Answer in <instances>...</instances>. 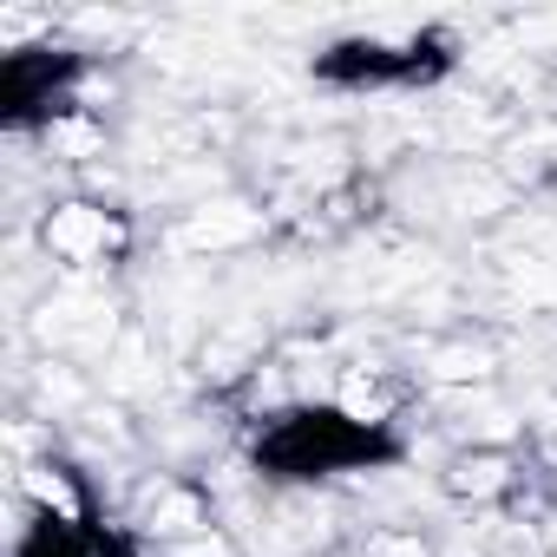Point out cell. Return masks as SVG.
Returning a JSON list of instances; mask_svg holds the SVG:
<instances>
[{"label":"cell","instance_id":"cell-1","mask_svg":"<svg viewBox=\"0 0 557 557\" xmlns=\"http://www.w3.org/2000/svg\"><path fill=\"white\" fill-rule=\"evenodd\" d=\"M47 249L66 256V262H106L119 249V223L92 203H60L47 216Z\"/></svg>","mask_w":557,"mask_h":557}]
</instances>
